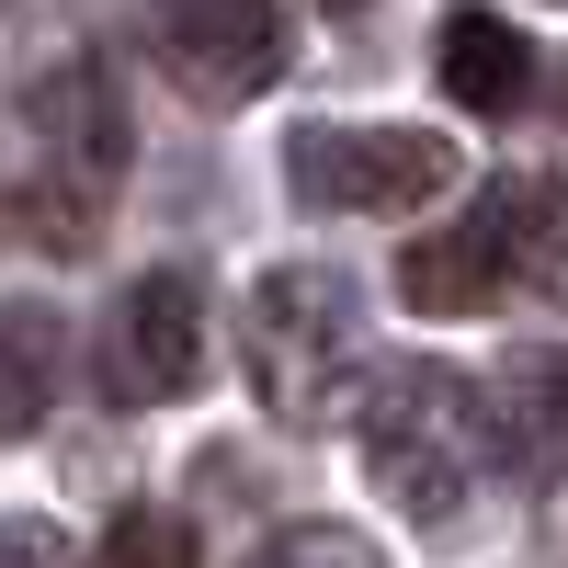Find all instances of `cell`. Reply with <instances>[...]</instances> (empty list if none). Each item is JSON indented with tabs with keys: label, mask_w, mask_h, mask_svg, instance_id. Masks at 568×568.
Listing matches in <instances>:
<instances>
[{
	"label": "cell",
	"mask_w": 568,
	"mask_h": 568,
	"mask_svg": "<svg viewBox=\"0 0 568 568\" xmlns=\"http://www.w3.org/2000/svg\"><path fill=\"white\" fill-rule=\"evenodd\" d=\"M114 171H125V103L103 58H58L23 91V171H12V227L45 251H91L103 240V205H114Z\"/></svg>",
	"instance_id": "cell-1"
},
{
	"label": "cell",
	"mask_w": 568,
	"mask_h": 568,
	"mask_svg": "<svg viewBox=\"0 0 568 568\" xmlns=\"http://www.w3.org/2000/svg\"><path fill=\"white\" fill-rule=\"evenodd\" d=\"M364 478L387 489L409 524H455L466 489H478V466H489V398L466 387V375L444 364H398L387 387L364 398Z\"/></svg>",
	"instance_id": "cell-2"
},
{
	"label": "cell",
	"mask_w": 568,
	"mask_h": 568,
	"mask_svg": "<svg viewBox=\"0 0 568 568\" xmlns=\"http://www.w3.org/2000/svg\"><path fill=\"white\" fill-rule=\"evenodd\" d=\"M353 342H364V307H353V284L318 273V262H273L251 284V307H240L251 387L284 420H329V398H342V375H353Z\"/></svg>",
	"instance_id": "cell-3"
},
{
	"label": "cell",
	"mask_w": 568,
	"mask_h": 568,
	"mask_svg": "<svg viewBox=\"0 0 568 568\" xmlns=\"http://www.w3.org/2000/svg\"><path fill=\"white\" fill-rule=\"evenodd\" d=\"M284 194L318 216H398L455 194V136L433 125H296L284 136Z\"/></svg>",
	"instance_id": "cell-4"
},
{
	"label": "cell",
	"mask_w": 568,
	"mask_h": 568,
	"mask_svg": "<svg viewBox=\"0 0 568 568\" xmlns=\"http://www.w3.org/2000/svg\"><path fill=\"white\" fill-rule=\"evenodd\" d=\"M160 69L194 91V103H251L284 80V12L273 0H149Z\"/></svg>",
	"instance_id": "cell-5"
},
{
	"label": "cell",
	"mask_w": 568,
	"mask_h": 568,
	"mask_svg": "<svg viewBox=\"0 0 568 568\" xmlns=\"http://www.w3.org/2000/svg\"><path fill=\"white\" fill-rule=\"evenodd\" d=\"M194 364H205V284L194 273H136L125 296H114V318H103V387L114 398H182L194 387Z\"/></svg>",
	"instance_id": "cell-6"
},
{
	"label": "cell",
	"mask_w": 568,
	"mask_h": 568,
	"mask_svg": "<svg viewBox=\"0 0 568 568\" xmlns=\"http://www.w3.org/2000/svg\"><path fill=\"white\" fill-rule=\"evenodd\" d=\"M398 296H409L420 318H478V307H500V296H511V284H500L489 194L466 205L455 227H433V240H409V251H398Z\"/></svg>",
	"instance_id": "cell-7"
},
{
	"label": "cell",
	"mask_w": 568,
	"mask_h": 568,
	"mask_svg": "<svg viewBox=\"0 0 568 568\" xmlns=\"http://www.w3.org/2000/svg\"><path fill=\"white\" fill-rule=\"evenodd\" d=\"M489 227H500V284L511 296L568 307V182H546V171L489 182Z\"/></svg>",
	"instance_id": "cell-8"
},
{
	"label": "cell",
	"mask_w": 568,
	"mask_h": 568,
	"mask_svg": "<svg viewBox=\"0 0 568 568\" xmlns=\"http://www.w3.org/2000/svg\"><path fill=\"white\" fill-rule=\"evenodd\" d=\"M433 69H444V91H455L466 114H511V103L535 91V45H524V23H500V12H478V0H455Z\"/></svg>",
	"instance_id": "cell-9"
},
{
	"label": "cell",
	"mask_w": 568,
	"mask_h": 568,
	"mask_svg": "<svg viewBox=\"0 0 568 568\" xmlns=\"http://www.w3.org/2000/svg\"><path fill=\"white\" fill-rule=\"evenodd\" d=\"M58 307H0V444H23L34 420H45V398H58Z\"/></svg>",
	"instance_id": "cell-10"
},
{
	"label": "cell",
	"mask_w": 568,
	"mask_h": 568,
	"mask_svg": "<svg viewBox=\"0 0 568 568\" xmlns=\"http://www.w3.org/2000/svg\"><path fill=\"white\" fill-rule=\"evenodd\" d=\"M251 568H387L353 524H284V535H262L251 546Z\"/></svg>",
	"instance_id": "cell-11"
},
{
	"label": "cell",
	"mask_w": 568,
	"mask_h": 568,
	"mask_svg": "<svg viewBox=\"0 0 568 568\" xmlns=\"http://www.w3.org/2000/svg\"><path fill=\"white\" fill-rule=\"evenodd\" d=\"M103 568H194V524H171V511H125L103 535Z\"/></svg>",
	"instance_id": "cell-12"
},
{
	"label": "cell",
	"mask_w": 568,
	"mask_h": 568,
	"mask_svg": "<svg viewBox=\"0 0 568 568\" xmlns=\"http://www.w3.org/2000/svg\"><path fill=\"white\" fill-rule=\"evenodd\" d=\"M511 409H524V455L568 444V364H524L511 375Z\"/></svg>",
	"instance_id": "cell-13"
},
{
	"label": "cell",
	"mask_w": 568,
	"mask_h": 568,
	"mask_svg": "<svg viewBox=\"0 0 568 568\" xmlns=\"http://www.w3.org/2000/svg\"><path fill=\"white\" fill-rule=\"evenodd\" d=\"M0 568H69V546L45 524H0Z\"/></svg>",
	"instance_id": "cell-14"
},
{
	"label": "cell",
	"mask_w": 568,
	"mask_h": 568,
	"mask_svg": "<svg viewBox=\"0 0 568 568\" xmlns=\"http://www.w3.org/2000/svg\"><path fill=\"white\" fill-rule=\"evenodd\" d=\"M318 12H353V0H318Z\"/></svg>",
	"instance_id": "cell-15"
},
{
	"label": "cell",
	"mask_w": 568,
	"mask_h": 568,
	"mask_svg": "<svg viewBox=\"0 0 568 568\" xmlns=\"http://www.w3.org/2000/svg\"><path fill=\"white\" fill-rule=\"evenodd\" d=\"M557 103H568V69H557Z\"/></svg>",
	"instance_id": "cell-16"
}]
</instances>
